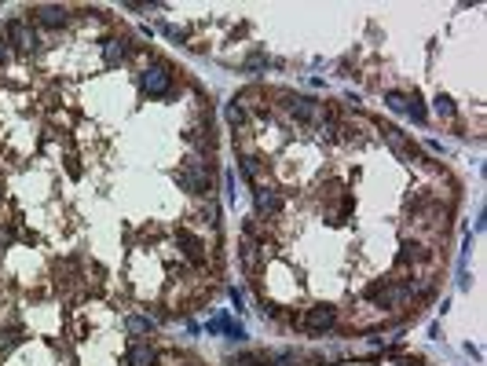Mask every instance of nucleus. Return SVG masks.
<instances>
[{
  "mask_svg": "<svg viewBox=\"0 0 487 366\" xmlns=\"http://www.w3.org/2000/svg\"><path fill=\"white\" fill-rule=\"evenodd\" d=\"M253 206H257V217L279 220L282 212H286V198L275 187H257V191H253Z\"/></svg>",
  "mask_w": 487,
  "mask_h": 366,
  "instance_id": "nucleus-10",
  "label": "nucleus"
},
{
  "mask_svg": "<svg viewBox=\"0 0 487 366\" xmlns=\"http://www.w3.org/2000/svg\"><path fill=\"white\" fill-rule=\"evenodd\" d=\"M282 106H286V114L304 128H315V121H319V99H312V95H293L290 92V99Z\"/></svg>",
  "mask_w": 487,
  "mask_h": 366,
  "instance_id": "nucleus-7",
  "label": "nucleus"
},
{
  "mask_svg": "<svg viewBox=\"0 0 487 366\" xmlns=\"http://www.w3.org/2000/svg\"><path fill=\"white\" fill-rule=\"evenodd\" d=\"M99 56H103V66L107 70L129 66V34L125 37H103L99 40Z\"/></svg>",
  "mask_w": 487,
  "mask_h": 366,
  "instance_id": "nucleus-8",
  "label": "nucleus"
},
{
  "mask_svg": "<svg viewBox=\"0 0 487 366\" xmlns=\"http://www.w3.org/2000/svg\"><path fill=\"white\" fill-rule=\"evenodd\" d=\"M432 106H436V117H443V121H458V106H454L447 95H436Z\"/></svg>",
  "mask_w": 487,
  "mask_h": 366,
  "instance_id": "nucleus-13",
  "label": "nucleus"
},
{
  "mask_svg": "<svg viewBox=\"0 0 487 366\" xmlns=\"http://www.w3.org/2000/svg\"><path fill=\"white\" fill-rule=\"evenodd\" d=\"M224 121H227L231 128H235V132H246V128H249V114L242 110V106H238L235 99H231V103L224 106Z\"/></svg>",
  "mask_w": 487,
  "mask_h": 366,
  "instance_id": "nucleus-11",
  "label": "nucleus"
},
{
  "mask_svg": "<svg viewBox=\"0 0 487 366\" xmlns=\"http://www.w3.org/2000/svg\"><path fill=\"white\" fill-rule=\"evenodd\" d=\"M4 37H8V45H12L15 56H23V59H34L37 51H45V45H40V37H37V29L26 23V19H8L4 26Z\"/></svg>",
  "mask_w": 487,
  "mask_h": 366,
  "instance_id": "nucleus-4",
  "label": "nucleus"
},
{
  "mask_svg": "<svg viewBox=\"0 0 487 366\" xmlns=\"http://www.w3.org/2000/svg\"><path fill=\"white\" fill-rule=\"evenodd\" d=\"M8 59H12V45H8L4 29H0V66H8Z\"/></svg>",
  "mask_w": 487,
  "mask_h": 366,
  "instance_id": "nucleus-17",
  "label": "nucleus"
},
{
  "mask_svg": "<svg viewBox=\"0 0 487 366\" xmlns=\"http://www.w3.org/2000/svg\"><path fill=\"white\" fill-rule=\"evenodd\" d=\"M315 132H319L323 143H337V125H315Z\"/></svg>",
  "mask_w": 487,
  "mask_h": 366,
  "instance_id": "nucleus-16",
  "label": "nucleus"
},
{
  "mask_svg": "<svg viewBox=\"0 0 487 366\" xmlns=\"http://www.w3.org/2000/svg\"><path fill=\"white\" fill-rule=\"evenodd\" d=\"M0 198H4V180H0Z\"/></svg>",
  "mask_w": 487,
  "mask_h": 366,
  "instance_id": "nucleus-18",
  "label": "nucleus"
},
{
  "mask_svg": "<svg viewBox=\"0 0 487 366\" xmlns=\"http://www.w3.org/2000/svg\"><path fill=\"white\" fill-rule=\"evenodd\" d=\"M337 322H341V315H337V308L326 304V300H319V304L297 311V330L312 333V337H323V333L337 330Z\"/></svg>",
  "mask_w": 487,
  "mask_h": 366,
  "instance_id": "nucleus-5",
  "label": "nucleus"
},
{
  "mask_svg": "<svg viewBox=\"0 0 487 366\" xmlns=\"http://www.w3.org/2000/svg\"><path fill=\"white\" fill-rule=\"evenodd\" d=\"M162 34L173 40V45H190V29L187 26H173V23H168V26H162Z\"/></svg>",
  "mask_w": 487,
  "mask_h": 366,
  "instance_id": "nucleus-14",
  "label": "nucleus"
},
{
  "mask_svg": "<svg viewBox=\"0 0 487 366\" xmlns=\"http://www.w3.org/2000/svg\"><path fill=\"white\" fill-rule=\"evenodd\" d=\"M125 330L136 333V337H143V333H154V319H151V315H143V311H136V315L125 319Z\"/></svg>",
  "mask_w": 487,
  "mask_h": 366,
  "instance_id": "nucleus-12",
  "label": "nucleus"
},
{
  "mask_svg": "<svg viewBox=\"0 0 487 366\" xmlns=\"http://www.w3.org/2000/svg\"><path fill=\"white\" fill-rule=\"evenodd\" d=\"M363 300L377 311H392V308H403L410 300V289L399 282V278H377L363 289Z\"/></svg>",
  "mask_w": 487,
  "mask_h": 366,
  "instance_id": "nucleus-3",
  "label": "nucleus"
},
{
  "mask_svg": "<svg viewBox=\"0 0 487 366\" xmlns=\"http://www.w3.org/2000/svg\"><path fill=\"white\" fill-rule=\"evenodd\" d=\"M381 99H385V106H388V110H396V114L407 110V92H385Z\"/></svg>",
  "mask_w": 487,
  "mask_h": 366,
  "instance_id": "nucleus-15",
  "label": "nucleus"
},
{
  "mask_svg": "<svg viewBox=\"0 0 487 366\" xmlns=\"http://www.w3.org/2000/svg\"><path fill=\"white\" fill-rule=\"evenodd\" d=\"M26 23L34 29H66L73 23V12L70 8H59V4H40V8H29L26 12Z\"/></svg>",
  "mask_w": 487,
  "mask_h": 366,
  "instance_id": "nucleus-6",
  "label": "nucleus"
},
{
  "mask_svg": "<svg viewBox=\"0 0 487 366\" xmlns=\"http://www.w3.org/2000/svg\"><path fill=\"white\" fill-rule=\"evenodd\" d=\"M173 183H176V191H184V195H190V198H213L216 165H176Z\"/></svg>",
  "mask_w": 487,
  "mask_h": 366,
  "instance_id": "nucleus-2",
  "label": "nucleus"
},
{
  "mask_svg": "<svg viewBox=\"0 0 487 366\" xmlns=\"http://www.w3.org/2000/svg\"><path fill=\"white\" fill-rule=\"evenodd\" d=\"M179 77H184V70H176L168 59H162L158 51L147 48L143 70H140V77H136V84H140V92L147 99H173Z\"/></svg>",
  "mask_w": 487,
  "mask_h": 366,
  "instance_id": "nucleus-1",
  "label": "nucleus"
},
{
  "mask_svg": "<svg viewBox=\"0 0 487 366\" xmlns=\"http://www.w3.org/2000/svg\"><path fill=\"white\" fill-rule=\"evenodd\" d=\"M162 355H158L151 337H132L129 348H125V366H158Z\"/></svg>",
  "mask_w": 487,
  "mask_h": 366,
  "instance_id": "nucleus-9",
  "label": "nucleus"
}]
</instances>
